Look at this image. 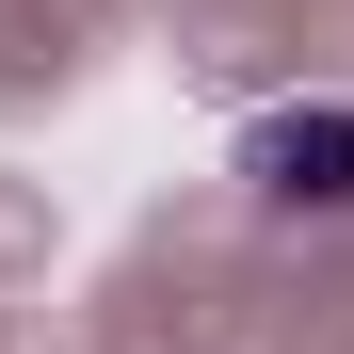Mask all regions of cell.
Wrapping results in <instances>:
<instances>
[{
    "label": "cell",
    "mask_w": 354,
    "mask_h": 354,
    "mask_svg": "<svg viewBox=\"0 0 354 354\" xmlns=\"http://www.w3.org/2000/svg\"><path fill=\"white\" fill-rule=\"evenodd\" d=\"M242 194L258 209H354V113H258L242 129Z\"/></svg>",
    "instance_id": "obj_1"
}]
</instances>
